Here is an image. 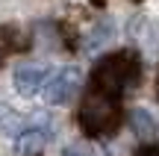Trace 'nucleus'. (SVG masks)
Returning a JSON list of instances; mask_svg holds the SVG:
<instances>
[{
  "label": "nucleus",
  "instance_id": "f257e3e1",
  "mask_svg": "<svg viewBox=\"0 0 159 156\" xmlns=\"http://www.w3.org/2000/svg\"><path fill=\"white\" fill-rule=\"evenodd\" d=\"M142 80V59L133 50H118L103 56L91 71V91L106 94V97H121L124 91L136 88Z\"/></svg>",
  "mask_w": 159,
  "mask_h": 156
},
{
  "label": "nucleus",
  "instance_id": "f03ea898",
  "mask_svg": "<svg viewBox=\"0 0 159 156\" xmlns=\"http://www.w3.org/2000/svg\"><path fill=\"white\" fill-rule=\"evenodd\" d=\"M80 127L85 136H112L121 127V106L118 97L89 91V97L80 106Z\"/></svg>",
  "mask_w": 159,
  "mask_h": 156
},
{
  "label": "nucleus",
  "instance_id": "7ed1b4c3",
  "mask_svg": "<svg viewBox=\"0 0 159 156\" xmlns=\"http://www.w3.org/2000/svg\"><path fill=\"white\" fill-rule=\"evenodd\" d=\"M53 139V121L50 115H33L15 130V139H12V150L15 156H39L44 150V145Z\"/></svg>",
  "mask_w": 159,
  "mask_h": 156
},
{
  "label": "nucleus",
  "instance_id": "20e7f679",
  "mask_svg": "<svg viewBox=\"0 0 159 156\" xmlns=\"http://www.w3.org/2000/svg\"><path fill=\"white\" fill-rule=\"evenodd\" d=\"M80 86H83V74H80V68L65 65V68L53 71V74L47 77L44 88H41V97H44V103H50V106H65L80 91Z\"/></svg>",
  "mask_w": 159,
  "mask_h": 156
},
{
  "label": "nucleus",
  "instance_id": "39448f33",
  "mask_svg": "<svg viewBox=\"0 0 159 156\" xmlns=\"http://www.w3.org/2000/svg\"><path fill=\"white\" fill-rule=\"evenodd\" d=\"M47 77H50L47 65H18L12 74V86L21 97H35V94H41Z\"/></svg>",
  "mask_w": 159,
  "mask_h": 156
},
{
  "label": "nucleus",
  "instance_id": "423d86ee",
  "mask_svg": "<svg viewBox=\"0 0 159 156\" xmlns=\"http://www.w3.org/2000/svg\"><path fill=\"white\" fill-rule=\"evenodd\" d=\"M130 127H133V133H136L139 139H153V133H156L153 115H150L148 109H142V106L130 112Z\"/></svg>",
  "mask_w": 159,
  "mask_h": 156
},
{
  "label": "nucleus",
  "instance_id": "0eeeda50",
  "mask_svg": "<svg viewBox=\"0 0 159 156\" xmlns=\"http://www.w3.org/2000/svg\"><path fill=\"white\" fill-rule=\"evenodd\" d=\"M112 38V21H100V24H94L91 27V33L85 35V53H94V50H100L106 41Z\"/></svg>",
  "mask_w": 159,
  "mask_h": 156
},
{
  "label": "nucleus",
  "instance_id": "6e6552de",
  "mask_svg": "<svg viewBox=\"0 0 159 156\" xmlns=\"http://www.w3.org/2000/svg\"><path fill=\"white\" fill-rule=\"evenodd\" d=\"M62 156H94V150H89L85 145H68L62 150Z\"/></svg>",
  "mask_w": 159,
  "mask_h": 156
},
{
  "label": "nucleus",
  "instance_id": "1a4fd4ad",
  "mask_svg": "<svg viewBox=\"0 0 159 156\" xmlns=\"http://www.w3.org/2000/svg\"><path fill=\"white\" fill-rule=\"evenodd\" d=\"M136 156H159V145H148V147H142Z\"/></svg>",
  "mask_w": 159,
  "mask_h": 156
},
{
  "label": "nucleus",
  "instance_id": "9d476101",
  "mask_svg": "<svg viewBox=\"0 0 159 156\" xmlns=\"http://www.w3.org/2000/svg\"><path fill=\"white\" fill-rule=\"evenodd\" d=\"M91 6H97V9H103V6H106V0H89Z\"/></svg>",
  "mask_w": 159,
  "mask_h": 156
},
{
  "label": "nucleus",
  "instance_id": "9b49d317",
  "mask_svg": "<svg viewBox=\"0 0 159 156\" xmlns=\"http://www.w3.org/2000/svg\"><path fill=\"white\" fill-rule=\"evenodd\" d=\"M136 3H142V0H136Z\"/></svg>",
  "mask_w": 159,
  "mask_h": 156
}]
</instances>
